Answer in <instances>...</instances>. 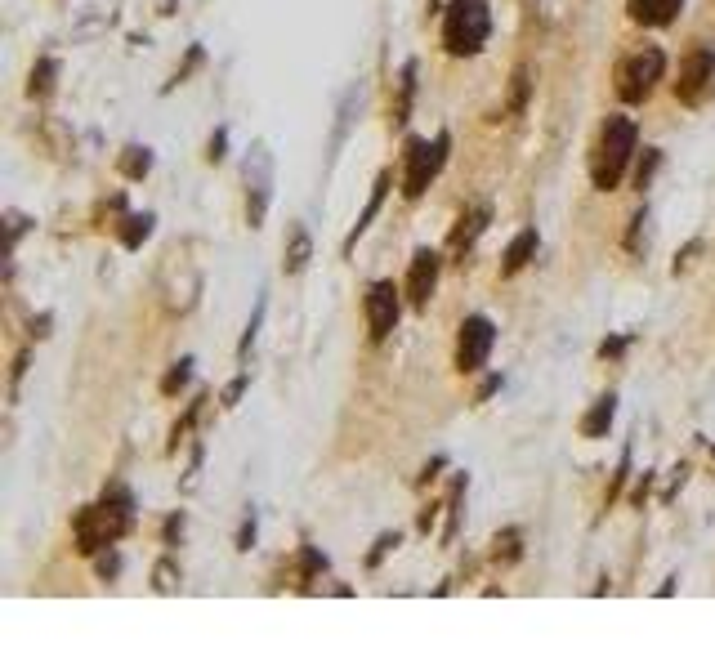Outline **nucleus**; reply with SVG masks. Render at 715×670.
<instances>
[{
  "instance_id": "f257e3e1",
  "label": "nucleus",
  "mask_w": 715,
  "mask_h": 670,
  "mask_svg": "<svg viewBox=\"0 0 715 670\" xmlns=\"http://www.w3.org/2000/svg\"><path fill=\"white\" fill-rule=\"evenodd\" d=\"M130 528H135V496H130L126 483H108V487H103V501L99 505H85V510H76V519H72L76 554L94 559L99 550L117 545Z\"/></svg>"
},
{
  "instance_id": "f03ea898",
  "label": "nucleus",
  "mask_w": 715,
  "mask_h": 670,
  "mask_svg": "<svg viewBox=\"0 0 715 670\" xmlns=\"http://www.w3.org/2000/svg\"><path fill=\"white\" fill-rule=\"evenodd\" d=\"M635 143H640V126H635V117L613 112V117L604 121V130H599L595 157H590V184H595L599 193H613V188L626 179L631 157H635Z\"/></svg>"
},
{
  "instance_id": "7ed1b4c3",
  "label": "nucleus",
  "mask_w": 715,
  "mask_h": 670,
  "mask_svg": "<svg viewBox=\"0 0 715 670\" xmlns=\"http://www.w3.org/2000/svg\"><path fill=\"white\" fill-rule=\"evenodd\" d=\"M492 36V9L488 0H452L443 9V50L452 59H474Z\"/></svg>"
},
{
  "instance_id": "20e7f679",
  "label": "nucleus",
  "mask_w": 715,
  "mask_h": 670,
  "mask_svg": "<svg viewBox=\"0 0 715 670\" xmlns=\"http://www.w3.org/2000/svg\"><path fill=\"white\" fill-rule=\"evenodd\" d=\"M447 152H452V134L438 130L434 139H407V152H403V197L416 201L429 193L438 175L447 166Z\"/></svg>"
},
{
  "instance_id": "39448f33",
  "label": "nucleus",
  "mask_w": 715,
  "mask_h": 670,
  "mask_svg": "<svg viewBox=\"0 0 715 670\" xmlns=\"http://www.w3.org/2000/svg\"><path fill=\"white\" fill-rule=\"evenodd\" d=\"M242 179H246V224L251 228H264L269 219V201H273V152L264 139L251 143L242 161Z\"/></svg>"
},
{
  "instance_id": "423d86ee",
  "label": "nucleus",
  "mask_w": 715,
  "mask_h": 670,
  "mask_svg": "<svg viewBox=\"0 0 715 670\" xmlns=\"http://www.w3.org/2000/svg\"><path fill=\"white\" fill-rule=\"evenodd\" d=\"M666 76V54L657 45H644V50L626 54L622 67H617V99L622 103H644L648 94L657 90V81Z\"/></svg>"
},
{
  "instance_id": "0eeeda50",
  "label": "nucleus",
  "mask_w": 715,
  "mask_h": 670,
  "mask_svg": "<svg viewBox=\"0 0 715 670\" xmlns=\"http://www.w3.org/2000/svg\"><path fill=\"white\" fill-rule=\"evenodd\" d=\"M362 313H367V335H371V344H385L389 335L398 331V318H403V291H398L389 277H380V282L367 286Z\"/></svg>"
},
{
  "instance_id": "6e6552de",
  "label": "nucleus",
  "mask_w": 715,
  "mask_h": 670,
  "mask_svg": "<svg viewBox=\"0 0 715 670\" xmlns=\"http://www.w3.org/2000/svg\"><path fill=\"white\" fill-rule=\"evenodd\" d=\"M492 344H497V327L483 313H470L461 322V335H456V371L461 376H479L492 358Z\"/></svg>"
},
{
  "instance_id": "1a4fd4ad",
  "label": "nucleus",
  "mask_w": 715,
  "mask_h": 670,
  "mask_svg": "<svg viewBox=\"0 0 715 670\" xmlns=\"http://www.w3.org/2000/svg\"><path fill=\"white\" fill-rule=\"evenodd\" d=\"M715 90V45H698L689 59L680 63V81H675V99L684 108H702Z\"/></svg>"
},
{
  "instance_id": "9d476101",
  "label": "nucleus",
  "mask_w": 715,
  "mask_h": 670,
  "mask_svg": "<svg viewBox=\"0 0 715 670\" xmlns=\"http://www.w3.org/2000/svg\"><path fill=\"white\" fill-rule=\"evenodd\" d=\"M438 273H443V255L421 246V251L412 255V268H407V304H412V309H429V300H434V291H438Z\"/></svg>"
},
{
  "instance_id": "9b49d317",
  "label": "nucleus",
  "mask_w": 715,
  "mask_h": 670,
  "mask_svg": "<svg viewBox=\"0 0 715 670\" xmlns=\"http://www.w3.org/2000/svg\"><path fill=\"white\" fill-rule=\"evenodd\" d=\"M389 184H394V170H380V175H376V184H371V197H367V206L358 210V224L349 228V237H345V255H354L358 237H367V228L376 224L380 206H385V197H389Z\"/></svg>"
},
{
  "instance_id": "f8f14e48",
  "label": "nucleus",
  "mask_w": 715,
  "mask_h": 670,
  "mask_svg": "<svg viewBox=\"0 0 715 670\" xmlns=\"http://www.w3.org/2000/svg\"><path fill=\"white\" fill-rule=\"evenodd\" d=\"M684 0H626V14L640 27H671L680 18Z\"/></svg>"
},
{
  "instance_id": "ddd939ff",
  "label": "nucleus",
  "mask_w": 715,
  "mask_h": 670,
  "mask_svg": "<svg viewBox=\"0 0 715 670\" xmlns=\"http://www.w3.org/2000/svg\"><path fill=\"white\" fill-rule=\"evenodd\" d=\"M313 260V237L304 224H291L286 228V246H282V273L286 277H300Z\"/></svg>"
},
{
  "instance_id": "4468645a",
  "label": "nucleus",
  "mask_w": 715,
  "mask_h": 670,
  "mask_svg": "<svg viewBox=\"0 0 715 670\" xmlns=\"http://www.w3.org/2000/svg\"><path fill=\"white\" fill-rule=\"evenodd\" d=\"M537 251H541V237H537V228H523V233L514 237L510 246H505V260H501V277H519L523 268H528L532 260H537Z\"/></svg>"
},
{
  "instance_id": "2eb2a0df",
  "label": "nucleus",
  "mask_w": 715,
  "mask_h": 670,
  "mask_svg": "<svg viewBox=\"0 0 715 670\" xmlns=\"http://www.w3.org/2000/svg\"><path fill=\"white\" fill-rule=\"evenodd\" d=\"M488 224H492V206H474V210H465L461 224H456V233H452V251H456V255L474 251V242H479V237L488 233Z\"/></svg>"
},
{
  "instance_id": "dca6fc26",
  "label": "nucleus",
  "mask_w": 715,
  "mask_h": 670,
  "mask_svg": "<svg viewBox=\"0 0 715 670\" xmlns=\"http://www.w3.org/2000/svg\"><path fill=\"white\" fill-rule=\"evenodd\" d=\"M613 420H617V394H599L586 416H581V438H608Z\"/></svg>"
},
{
  "instance_id": "f3484780",
  "label": "nucleus",
  "mask_w": 715,
  "mask_h": 670,
  "mask_svg": "<svg viewBox=\"0 0 715 670\" xmlns=\"http://www.w3.org/2000/svg\"><path fill=\"white\" fill-rule=\"evenodd\" d=\"M358 85H349L345 90V99H340V108H336V130H331V161L340 157V148H345V139H349V130H354V121H358Z\"/></svg>"
},
{
  "instance_id": "a211bd4d",
  "label": "nucleus",
  "mask_w": 715,
  "mask_h": 670,
  "mask_svg": "<svg viewBox=\"0 0 715 670\" xmlns=\"http://www.w3.org/2000/svg\"><path fill=\"white\" fill-rule=\"evenodd\" d=\"M416 76H421V63L407 59L403 72H398V108H394V126H407L416 108Z\"/></svg>"
},
{
  "instance_id": "6ab92c4d",
  "label": "nucleus",
  "mask_w": 715,
  "mask_h": 670,
  "mask_svg": "<svg viewBox=\"0 0 715 670\" xmlns=\"http://www.w3.org/2000/svg\"><path fill=\"white\" fill-rule=\"evenodd\" d=\"M117 170L130 179V184L148 179L152 175V148H148V143H126V148H121V157H117Z\"/></svg>"
},
{
  "instance_id": "aec40b11",
  "label": "nucleus",
  "mask_w": 715,
  "mask_h": 670,
  "mask_svg": "<svg viewBox=\"0 0 715 670\" xmlns=\"http://www.w3.org/2000/svg\"><path fill=\"white\" fill-rule=\"evenodd\" d=\"M152 228H157V215H152V210H143V215H126V219H121L117 237H121V246H126V251H139V246L152 237Z\"/></svg>"
},
{
  "instance_id": "412c9836",
  "label": "nucleus",
  "mask_w": 715,
  "mask_h": 670,
  "mask_svg": "<svg viewBox=\"0 0 715 670\" xmlns=\"http://www.w3.org/2000/svg\"><path fill=\"white\" fill-rule=\"evenodd\" d=\"M528 99H532V67L519 63L514 67V76H510V99H505V112H510V117H523V112H528Z\"/></svg>"
},
{
  "instance_id": "4be33fe9",
  "label": "nucleus",
  "mask_w": 715,
  "mask_h": 670,
  "mask_svg": "<svg viewBox=\"0 0 715 670\" xmlns=\"http://www.w3.org/2000/svg\"><path fill=\"white\" fill-rule=\"evenodd\" d=\"M465 487H470V478L465 474H456L452 478V492H447V532H443V545H452L456 541V528H461V501H465Z\"/></svg>"
},
{
  "instance_id": "5701e85b",
  "label": "nucleus",
  "mask_w": 715,
  "mask_h": 670,
  "mask_svg": "<svg viewBox=\"0 0 715 670\" xmlns=\"http://www.w3.org/2000/svg\"><path fill=\"white\" fill-rule=\"evenodd\" d=\"M648 242H653V210L640 206L631 219V233H626V251L631 255H648Z\"/></svg>"
},
{
  "instance_id": "b1692460",
  "label": "nucleus",
  "mask_w": 715,
  "mask_h": 670,
  "mask_svg": "<svg viewBox=\"0 0 715 670\" xmlns=\"http://www.w3.org/2000/svg\"><path fill=\"white\" fill-rule=\"evenodd\" d=\"M492 559L505 563V568H510V563H519L523 559V532L519 528H501L497 536H492Z\"/></svg>"
},
{
  "instance_id": "393cba45",
  "label": "nucleus",
  "mask_w": 715,
  "mask_h": 670,
  "mask_svg": "<svg viewBox=\"0 0 715 670\" xmlns=\"http://www.w3.org/2000/svg\"><path fill=\"white\" fill-rule=\"evenodd\" d=\"M54 76H59V63H54V59H36L32 76H27V94H32V99H50V94H54Z\"/></svg>"
},
{
  "instance_id": "a878e982",
  "label": "nucleus",
  "mask_w": 715,
  "mask_h": 670,
  "mask_svg": "<svg viewBox=\"0 0 715 670\" xmlns=\"http://www.w3.org/2000/svg\"><path fill=\"white\" fill-rule=\"evenodd\" d=\"M264 313H269V300H264V291H260V300H255V313H251V322H246V331H242V340H237V358H251V349H255V340H260V327H264Z\"/></svg>"
},
{
  "instance_id": "bb28decb",
  "label": "nucleus",
  "mask_w": 715,
  "mask_h": 670,
  "mask_svg": "<svg viewBox=\"0 0 715 670\" xmlns=\"http://www.w3.org/2000/svg\"><path fill=\"white\" fill-rule=\"evenodd\" d=\"M179 581H184V572H179V563L166 554V559L152 568V590H157V595H175Z\"/></svg>"
},
{
  "instance_id": "cd10ccee",
  "label": "nucleus",
  "mask_w": 715,
  "mask_h": 670,
  "mask_svg": "<svg viewBox=\"0 0 715 670\" xmlns=\"http://www.w3.org/2000/svg\"><path fill=\"white\" fill-rule=\"evenodd\" d=\"M188 380H193V358H179L175 367L166 371V380H161V394H166V398L184 394V389H188Z\"/></svg>"
},
{
  "instance_id": "c85d7f7f",
  "label": "nucleus",
  "mask_w": 715,
  "mask_h": 670,
  "mask_svg": "<svg viewBox=\"0 0 715 670\" xmlns=\"http://www.w3.org/2000/svg\"><path fill=\"white\" fill-rule=\"evenodd\" d=\"M322 572H327V554L318 550V545H300V581L309 586V581H318Z\"/></svg>"
},
{
  "instance_id": "c756f323",
  "label": "nucleus",
  "mask_w": 715,
  "mask_h": 670,
  "mask_svg": "<svg viewBox=\"0 0 715 670\" xmlns=\"http://www.w3.org/2000/svg\"><path fill=\"white\" fill-rule=\"evenodd\" d=\"M202 63H206V50H202V45H188V59L175 67V76H170L166 85H161V94H170V90H175V85H184L188 76H193V72H197V67H202Z\"/></svg>"
},
{
  "instance_id": "7c9ffc66",
  "label": "nucleus",
  "mask_w": 715,
  "mask_h": 670,
  "mask_svg": "<svg viewBox=\"0 0 715 670\" xmlns=\"http://www.w3.org/2000/svg\"><path fill=\"white\" fill-rule=\"evenodd\" d=\"M657 170H662V148H644V161L635 166V188H640V193H648V188H653Z\"/></svg>"
},
{
  "instance_id": "2f4dec72",
  "label": "nucleus",
  "mask_w": 715,
  "mask_h": 670,
  "mask_svg": "<svg viewBox=\"0 0 715 670\" xmlns=\"http://www.w3.org/2000/svg\"><path fill=\"white\" fill-rule=\"evenodd\" d=\"M631 483V447L622 452V461H617V469H613V483H608V496H604V505H613L617 496H622V487Z\"/></svg>"
},
{
  "instance_id": "473e14b6",
  "label": "nucleus",
  "mask_w": 715,
  "mask_h": 670,
  "mask_svg": "<svg viewBox=\"0 0 715 670\" xmlns=\"http://www.w3.org/2000/svg\"><path fill=\"white\" fill-rule=\"evenodd\" d=\"M398 545H403V532H380L376 536V550L367 554V568H380V563H385V554H394Z\"/></svg>"
},
{
  "instance_id": "72a5a7b5",
  "label": "nucleus",
  "mask_w": 715,
  "mask_h": 670,
  "mask_svg": "<svg viewBox=\"0 0 715 670\" xmlns=\"http://www.w3.org/2000/svg\"><path fill=\"white\" fill-rule=\"evenodd\" d=\"M94 572H99L103 581H117L121 577V554L112 550V545H108V550H99V554H94Z\"/></svg>"
},
{
  "instance_id": "f704fd0d",
  "label": "nucleus",
  "mask_w": 715,
  "mask_h": 670,
  "mask_svg": "<svg viewBox=\"0 0 715 670\" xmlns=\"http://www.w3.org/2000/svg\"><path fill=\"white\" fill-rule=\"evenodd\" d=\"M184 528H188V514L175 510V514L166 519V528H161V545H166V550H175V545L184 541Z\"/></svg>"
},
{
  "instance_id": "c9c22d12",
  "label": "nucleus",
  "mask_w": 715,
  "mask_h": 670,
  "mask_svg": "<svg viewBox=\"0 0 715 670\" xmlns=\"http://www.w3.org/2000/svg\"><path fill=\"white\" fill-rule=\"evenodd\" d=\"M224 157H228V126H219V130L211 134V143H206V161H211V166H219Z\"/></svg>"
},
{
  "instance_id": "e433bc0d",
  "label": "nucleus",
  "mask_w": 715,
  "mask_h": 670,
  "mask_svg": "<svg viewBox=\"0 0 715 670\" xmlns=\"http://www.w3.org/2000/svg\"><path fill=\"white\" fill-rule=\"evenodd\" d=\"M626 349H631V335H608V340L599 344V358H604V362H617Z\"/></svg>"
},
{
  "instance_id": "4c0bfd02",
  "label": "nucleus",
  "mask_w": 715,
  "mask_h": 670,
  "mask_svg": "<svg viewBox=\"0 0 715 670\" xmlns=\"http://www.w3.org/2000/svg\"><path fill=\"white\" fill-rule=\"evenodd\" d=\"M246 385H251V371H237L233 385L224 389V398H219V402H224V407H237V402H242V394H246Z\"/></svg>"
},
{
  "instance_id": "58836bf2",
  "label": "nucleus",
  "mask_w": 715,
  "mask_h": 670,
  "mask_svg": "<svg viewBox=\"0 0 715 670\" xmlns=\"http://www.w3.org/2000/svg\"><path fill=\"white\" fill-rule=\"evenodd\" d=\"M27 362H32V349H18L14 367H9V389H14V394H18V385H23V376H27Z\"/></svg>"
},
{
  "instance_id": "ea45409f",
  "label": "nucleus",
  "mask_w": 715,
  "mask_h": 670,
  "mask_svg": "<svg viewBox=\"0 0 715 670\" xmlns=\"http://www.w3.org/2000/svg\"><path fill=\"white\" fill-rule=\"evenodd\" d=\"M255 532H260V523H255V510L251 514H246V523H242V532H237V550H251V545H255Z\"/></svg>"
},
{
  "instance_id": "a19ab883",
  "label": "nucleus",
  "mask_w": 715,
  "mask_h": 670,
  "mask_svg": "<svg viewBox=\"0 0 715 670\" xmlns=\"http://www.w3.org/2000/svg\"><path fill=\"white\" fill-rule=\"evenodd\" d=\"M202 443H193V461H188V474H184V492H193L197 487V474H202Z\"/></svg>"
},
{
  "instance_id": "79ce46f5",
  "label": "nucleus",
  "mask_w": 715,
  "mask_h": 670,
  "mask_svg": "<svg viewBox=\"0 0 715 670\" xmlns=\"http://www.w3.org/2000/svg\"><path fill=\"white\" fill-rule=\"evenodd\" d=\"M9 246H18L23 242V233H27V215H18V210H9Z\"/></svg>"
},
{
  "instance_id": "37998d69",
  "label": "nucleus",
  "mask_w": 715,
  "mask_h": 670,
  "mask_svg": "<svg viewBox=\"0 0 715 670\" xmlns=\"http://www.w3.org/2000/svg\"><path fill=\"white\" fill-rule=\"evenodd\" d=\"M698 251H702V237H693V242H689V246H684V251H680V255H675V277H680V273H684V268H689V264H693V255H698Z\"/></svg>"
},
{
  "instance_id": "c03bdc74",
  "label": "nucleus",
  "mask_w": 715,
  "mask_h": 670,
  "mask_svg": "<svg viewBox=\"0 0 715 670\" xmlns=\"http://www.w3.org/2000/svg\"><path fill=\"white\" fill-rule=\"evenodd\" d=\"M648 492H653V469H644V474H640V483H635V496H631V505H640V510H644Z\"/></svg>"
},
{
  "instance_id": "a18cd8bd",
  "label": "nucleus",
  "mask_w": 715,
  "mask_h": 670,
  "mask_svg": "<svg viewBox=\"0 0 715 670\" xmlns=\"http://www.w3.org/2000/svg\"><path fill=\"white\" fill-rule=\"evenodd\" d=\"M50 327H54V318H50V313L32 318V340H50Z\"/></svg>"
},
{
  "instance_id": "49530a36",
  "label": "nucleus",
  "mask_w": 715,
  "mask_h": 670,
  "mask_svg": "<svg viewBox=\"0 0 715 670\" xmlns=\"http://www.w3.org/2000/svg\"><path fill=\"white\" fill-rule=\"evenodd\" d=\"M443 465H447V456H434V461H429V465L421 469V478H416V483H421V487H425V483H434L438 469H443Z\"/></svg>"
},
{
  "instance_id": "de8ad7c7",
  "label": "nucleus",
  "mask_w": 715,
  "mask_h": 670,
  "mask_svg": "<svg viewBox=\"0 0 715 670\" xmlns=\"http://www.w3.org/2000/svg\"><path fill=\"white\" fill-rule=\"evenodd\" d=\"M497 389H501V376H488V380L479 385V394H474V402H488L492 394H497Z\"/></svg>"
},
{
  "instance_id": "09e8293b",
  "label": "nucleus",
  "mask_w": 715,
  "mask_h": 670,
  "mask_svg": "<svg viewBox=\"0 0 715 670\" xmlns=\"http://www.w3.org/2000/svg\"><path fill=\"white\" fill-rule=\"evenodd\" d=\"M157 14H161V18L175 14V0H157Z\"/></svg>"
}]
</instances>
